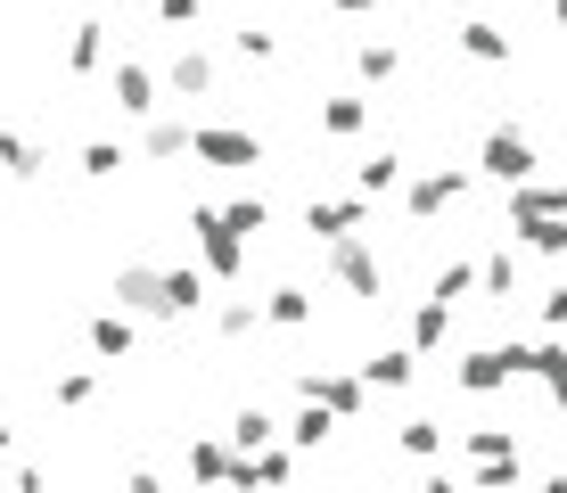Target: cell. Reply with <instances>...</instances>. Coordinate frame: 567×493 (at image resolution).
I'll use <instances>...</instances> for the list:
<instances>
[{
  "mask_svg": "<svg viewBox=\"0 0 567 493\" xmlns=\"http://www.w3.org/2000/svg\"><path fill=\"white\" fill-rule=\"evenodd\" d=\"M502 230H511L518 247H535V255H567V214L551 206V182H511L502 189Z\"/></svg>",
  "mask_w": 567,
  "mask_h": 493,
  "instance_id": "1",
  "label": "cell"
},
{
  "mask_svg": "<svg viewBox=\"0 0 567 493\" xmlns=\"http://www.w3.org/2000/svg\"><path fill=\"white\" fill-rule=\"evenodd\" d=\"M189 239H198V271L214 288H239L247 280V239L223 223V206H189Z\"/></svg>",
  "mask_w": 567,
  "mask_h": 493,
  "instance_id": "2",
  "label": "cell"
},
{
  "mask_svg": "<svg viewBox=\"0 0 567 493\" xmlns=\"http://www.w3.org/2000/svg\"><path fill=\"white\" fill-rule=\"evenodd\" d=\"M468 189H477V173H468V165H427V173H403V223H436V214H453Z\"/></svg>",
  "mask_w": 567,
  "mask_h": 493,
  "instance_id": "3",
  "label": "cell"
},
{
  "mask_svg": "<svg viewBox=\"0 0 567 493\" xmlns=\"http://www.w3.org/2000/svg\"><path fill=\"white\" fill-rule=\"evenodd\" d=\"M189 156L214 173H247V165H264V141L247 124H189Z\"/></svg>",
  "mask_w": 567,
  "mask_h": 493,
  "instance_id": "4",
  "label": "cell"
},
{
  "mask_svg": "<svg viewBox=\"0 0 567 493\" xmlns=\"http://www.w3.org/2000/svg\"><path fill=\"white\" fill-rule=\"evenodd\" d=\"M535 141L526 132H511V124H494L485 132V148H477V182H494V189H511V182H535Z\"/></svg>",
  "mask_w": 567,
  "mask_h": 493,
  "instance_id": "5",
  "label": "cell"
},
{
  "mask_svg": "<svg viewBox=\"0 0 567 493\" xmlns=\"http://www.w3.org/2000/svg\"><path fill=\"white\" fill-rule=\"evenodd\" d=\"M329 280H338L346 296H379L386 264H379V247H370L362 230H346V239H329Z\"/></svg>",
  "mask_w": 567,
  "mask_h": 493,
  "instance_id": "6",
  "label": "cell"
},
{
  "mask_svg": "<svg viewBox=\"0 0 567 493\" xmlns=\"http://www.w3.org/2000/svg\"><path fill=\"white\" fill-rule=\"evenodd\" d=\"M107 91H115V107H124V115H156V107H165V74L141 66V58H115Z\"/></svg>",
  "mask_w": 567,
  "mask_h": 493,
  "instance_id": "7",
  "label": "cell"
},
{
  "mask_svg": "<svg viewBox=\"0 0 567 493\" xmlns=\"http://www.w3.org/2000/svg\"><path fill=\"white\" fill-rule=\"evenodd\" d=\"M297 394H312V403H329L338 420H362V403H370V379L362 370H305Z\"/></svg>",
  "mask_w": 567,
  "mask_h": 493,
  "instance_id": "8",
  "label": "cell"
},
{
  "mask_svg": "<svg viewBox=\"0 0 567 493\" xmlns=\"http://www.w3.org/2000/svg\"><path fill=\"white\" fill-rule=\"evenodd\" d=\"M115 305H124L132 321H165V271L156 264H124L115 271Z\"/></svg>",
  "mask_w": 567,
  "mask_h": 493,
  "instance_id": "9",
  "label": "cell"
},
{
  "mask_svg": "<svg viewBox=\"0 0 567 493\" xmlns=\"http://www.w3.org/2000/svg\"><path fill=\"white\" fill-rule=\"evenodd\" d=\"M214 83H223L214 50H173V58H165V91H173V99H214Z\"/></svg>",
  "mask_w": 567,
  "mask_h": 493,
  "instance_id": "10",
  "label": "cell"
},
{
  "mask_svg": "<svg viewBox=\"0 0 567 493\" xmlns=\"http://www.w3.org/2000/svg\"><path fill=\"white\" fill-rule=\"evenodd\" d=\"M362 206H370V197L354 189V197H312V206H305V230H312V239H346V230H362Z\"/></svg>",
  "mask_w": 567,
  "mask_h": 493,
  "instance_id": "11",
  "label": "cell"
},
{
  "mask_svg": "<svg viewBox=\"0 0 567 493\" xmlns=\"http://www.w3.org/2000/svg\"><path fill=\"white\" fill-rule=\"evenodd\" d=\"M461 394H502L511 387V346H477V353H461Z\"/></svg>",
  "mask_w": 567,
  "mask_h": 493,
  "instance_id": "12",
  "label": "cell"
},
{
  "mask_svg": "<svg viewBox=\"0 0 567 493\" xmlns=\"http://www.w3.org/2000/svg\"><path fill=\"white\" fill-rule=\"evenodd\" d=\"M370 115H379V99H362V91L321 99V132H329V141H362V132H370Z\"/></svg>",
  "mask_w": 567,
  "mask_h": 493,
  "instance_id": "13",
  "label": "cell"
},
{
  "mask_svg": "<svg viewBox=\"0 0 567 493\" xmlns=\"http://www.w3.org/2000/svg\"><path fill=\"white\" fill-rule=\"evenodd\" d=\"M182 469H189L198 485H230V477H239V444H223V436H198Z\"/></svg>",
  "mask_w": 567,
  "mask_h": 493,
  "instance_id": "14",
  "label": "cell"
},
{
  "mask_svg": "<svg viewBox=\"0 0 567 493\" xmlns=\"http://www.w3.org/2000/svg\"><path fill=\"white\" fill-rule=\"evenodd\" d=\"M141 156H148V165L189 156V124H182V115H141Z\"/></svg>",
  "mask_w": 567,
  "mask_h": 493,
  "instance_id": "15",
  "label": "cell"
},
{
  "mask_svg": "<svg viewBox=\"0 0 567 493\" xmlns=\"http://www.w3.org/2000/svg\"><path fill=\"white\" fill-rule=\"evenodd\" d=\"M280 436L297 444V452H321L329 436H338V411H329V403H312V394H305V403H297V420H280Z\"/></svg>",
  "mask_w": 567,
  "mask_h": 493,
  "instance_id": "16",
  "label": "cell"
},
{
  "mask_svg": "<svg viewBox=\"0 0 567 493\" xmlns=\"http://www.w3.org/2000/svg\"><path fill=\"white\" fill-rule=\"evenodd\" d=\"M453 42H461L468 66H511V33H502V25H485V17H468Z\"/></svg>",
  "mask_w": 567,
  "mask_h": 493,
  "instance_id": "17",
  "label": "cell"
},
{
  "mask_svg": "<svg viewBox=\"0 0 567 493\" xmlns=\"http://www.w3.org/2000/svg\"><path fill=\"white\" fill-rule=\"evenodd\" d=\"M362 379L379 387V394H403V387L420 379V353L412 346H386V353H370V362H362Z\"/></svg>",
  "mask_w": 567,
  "mask_h": 493,
  "instance_id": "18",
  "label": "cell"
},
{
  "mask_svg": "<svg viewBox=\"0 0 567 493\" xmlns=\"http://www.w3.org/2000/svg\"><path fill=\"white\" fill-rule=\"evenodd\" d=\"M444 338H453V305H444V296H420V305H412V338H403V346H412V353H436Z\"/></svg>",
  "mask_w": 567,
  "mask_h": 493,
  "instance_id": "19",
  "label": "cell"
},
{
  "mask_svg": "<svg viewBox=\"0 0 567 493\" xmlns=\"http://www.w3.org/2000/svg\"><path fill=\"white\" fill-rule=\"evenodd\" d=\"M526 379L551 394V411H567V346H526Z\"/></svg>",
  "mask_w": 567,
  "mask_h": 493,
  "instance_id": "20",
  "label": "cell"
},
{
  "mask_svg": "<svg viewBox=\"0 0 567 493\" xmlns=\"http://www.w3.org/2000/svg\"><path fill=\"white\" fill-rule=\"evenodd\" d=\"M100 66H107V25L83 17V25L66 33V74H100Z\"/></svg>",
  "mask_w": 567,
  "mask_h": 493,
  "instance_id": "21",
  "label": "cell"
},
{
  "mask_svg": "<svg viewBox=\"0 0 567 493\" xmlns=\"http://www.w3.org/2000/svg\"><path fill=\"white\" fill-rule=\"evenodd\" d=\"M189 312H206V271L173 264L165 271V321H189Z\"/></svg>",
  "mask_w": 567,
  "mask_h": 493,
  "instance_id": "22",
  "label": "cell"
},
{
  "mask_svg": "<svg viewBox=\"0 0 567 493\" xmlns=\"http://www.w3.org/2000/svg\"><path fill=\"white\" fill-rule=\"evenodd\" d=\"M0 173H17V182H42V173H50V148L25 141V132H0Z\"/></svg>",
  "mask_w": 567,
  "mask_h": 493,
  "instance_id": "23",
  "label": "cell"
},
{
  "mask_svg": "<svg viewBox=\"0 0 567 493\" xmlns=\"http://www.w3.org/2000/svg\"><path fill=\"white\" fill-rule=\"evenodd\" d=\"M354 189H362V197H395V189H403V156H395V148L362 156V165H354Z\"/></svg>",
  "mask_w": 567,
  "mask_h": 493,
  "instance_id": "24",
  "label": "cell"
},
{
  "mask_svg": "<svg viewBox=\"0 0 567 493\" xmlns=\"http://www.w3.org/2000/svg\"><path fill=\"white\" fill-rule=\"evenodd\" d=\"M354 74H362L370 91H386V83L403 74V50H395V42H354Z\"/></svg>",
  "mask_w": 567,
  "mask_h": 493,
  "instance_id": "25",
  "label": "cell"
},
{
  "mask_svg": "<svg viewBox=\"0 0 567 493\" xmlns=\"http://www.w3.org/2000/svg\"><path fill=\"white\" fill-rule=\"evenodd\" d=\"M91 353H100V362H124V353H132V312L124 305L91 321Z\"/></svg>",
  "mask_w": 567,
  "mask_h": 493,
  "instance_id": "26",
  "label": "cell"
},
{
  "mask_svg": "<svg viewBox=\"0 0 567 493\" xmlns=\"http://www.w3.org/2000/svg\"><path fill=\"white\" fill-rule=\"evenodd\" d=\"M477 288L494 296V305H511V296H518V255H511V247H494V255L477 264Z\"/></svg>",
  "mask_w": 567,
  "mask_h": 493,
  "instance_id": "27",
  "label": "cell"
},
{
  "mask_svg": "<svg viewBox=\"0 0 567 493\" xmlns=\"http://www.w3.org/2000/svg\"><path fill=\"white\" fill-rule=\"evenodd\" d=\"M74 165H83V182H115V173L132 165V148H124V141H83Z\"/></svg>",
  "mask_w": 567,
  "mask_h": 493,
  "instance_id": "28",
  "label": "cell"
},
{
  "mask_svg": "<svg viewBox=\"0 0 567 493\" xmlns=\"http://www.w3.org/2000/svg\"><path fill=\"white\" fill-rule=\"evenodd\" d=\"M264 321H271V329H305V321H312V296H305V288H271V296H264Z\"/></svg>",
  "mask_w": 567,
  "mask_h": 493,
  "instance_id": "29",
  "label": "cell"
},
{
  "mask_svg": "<svg viewBox=\"0 0 567 493\" xmlns=\"http://www.w3.org/2000/svg\"><path fill=\"white\" fill-rule=\"evenodd\" d=\"M271 436H280V420H271L264 403H247L239 420H230V444H239V452H256V444H271Z\"/></svg>",
  "mask_w": 567,
  "mask_h": 493,
  "instance_id": "30",
  "label": "cell"
},
{
  "mask_svg": "<svg viewBox=\"0 0 567 493\" xmlns=\"http://www.w3.org/2000/svg\"><path fill=\"white\" fill-rule=\"evenodd\" d=\"M256 321H264V305H256V296H230V305H214V338H247Z\"/></svg>",
  "mask_w": 567,
  "mask_h": 493,
  "instance_id": "31",
  "label": "cell"
},
{
  "mask_svg": "<svg viewBox=\"0 0 567 493\" xmlns=\"http://www.w3.org/2000/svg\"><path fill=\"white\" fill-rule=\"evenodd\" d=\"M468 461H518V436H511V428H468Z\"/></svg>",
  "mask_w": 567,
  "mask_h": 493,
  "instance_id": "32",
  "label": "cell"
},
{
  "mask_svg": "<svg viewBox=\"0 0 567 493\" xmlns=\"http://www.w3.org/2000/svg\"><path fill=\"white\" fill-rule=\"evenodd\" d=\"M395 444L412 452V461H436V452H444V428H436V420H403V428H395Z\"/></svg>",
  "mask_w": 567,
  "mask_h": 493,
  "instance_id": "33",
  "label": "cell"
},
{
  "mask_svg": "<svg viewBox=\"0 0 567 493\" xmlns=\"http://www.w3.org/2000/svg\"><path fill=\"white\" fill-rule=\"evenodd\" d=\"M223 223L239 230V239H256V230L271 223V206H264V197H247V189H239V197H230V206H223Z\"/></svg>",
  "mask_w": 567,
  "mask_h": 493,
  "instance_id": "34",
  "label": "cell"
},
{
  "mask_svg": "<svg viewBox=\"0 0 567 493\" xmlns=\"http://www.w3.org/2000/svg\"><path fill=\"white\" fill-rule=\"evenodd\" d=\"M518 477H526V461H468V485H485V493H502Z\"/></svg>",
  "mask_w": 567,
  "mask_h": 493,
  "instance_id": "35",
  "label": "cell"
},
{
  "mask_svg": "<svg viewBox=\"0 0 567 493\" xmlns=\"http://www.w3.org/2000/svg\"><path fill=\"white\" fill-rule=\"evenodd\" d=\"M50 394H58V403H66V411H83L91 394H100V370H66V379H58Z\"/></svg>",
  "mask_w": 567,
  "mask_h": 493,
  "instance_id": "36",
  "label": "cell"
},
{
  "mask_svg": "<svg viewBox=\"0 0 567 493\" xmlns=\"http://www.w3.org/2000/svg\"><path fill=\"white\" fill-rule=\"evenodd\" d=\"M468 288H477V264H444V271H436V288H427V296H444V305H461Z\"/></svg>",
  "mask_w": 567,
  "mask_h": 493,
  "instance_id": "37",
  "label": "cell"
},
{
  "mask_svg": "<svg viewBox=\"0 0 567 493\" xmlns=\"http://www.w3.org/2000/svg\"><path fill=\"white\" fill-rule=\"evenodd\" d=\"M239 58H256V66H271V58H280V33H264V25L247 33V25H239Z\"/></svg>",
  "mask_w": 567,
  "mask_h": 493,
  "instance_id": "38",
  "label": "cell"
},
{
  "mask_svg": "<svg viewBox=\"0 0 567 493\" xmlns=\"http://www.w3.org/2000/svg\"><path fill=\"white\" fill-rule=\"evenodd\" d=\"M206 0H156V25H198Z\"/></svg>",
  "mask_w": 567,
  "mask_h": 493,
  "instance_id": "39",
  "label": "cell"
},
{
  "mask_svg": "<svg viewBox=\"0 0 567 493\" xmlns=\"http://www.w3.org/2000/svg\"><path fill=\"white\" fill-rule=\"evenodd\" d=\"M543 329H567V288H543Z\"/></svg>",
  "mask_w": 567,
  "mask_h": 493,
  "instance_id": "40",
  "label": "cell"
},
{
  "mask_svg": "<svg viewBox=\"0 0 567 493\" xmlns=\"http://www.w3.org/2000/svg\"><path fill=\"white\" fill-rule=\"evenodd\" d=\"M338 17H370V9H386V0H329Z\"/></svg>",
  "mask_w": 567,
  "mask_h": 493,
  "instance_id": "41",
  "label": "cell"
},
{
  "mask_svg": "<svg viewBox=\"0 0 567 493\" xmlns=\"http://www.w3.org/2000/svg\"><path fill=\"white\" fill-rule=\"evenodd\" d=\"M551 206H559V214H567V173H559V182H551Z\"/></svg>",
  "mask_w": 567,
  "mask_h": 493,
  "instance_id": "42",
  "label": "cell"
},
{
  "mask_svg": "<svg viewBox=\"0 0 567 493\" xmlns=\"http://www.w3.org/2000/svg\"><path fill=\"white\" fill-rule=\"evenodd\" d=\"M551 25H559V33H567V0H551Z\"/></svg>",
  "mask_w": 567,
  "mask_h": 493,
  "instance_id": "43",
  "label": "cell"
},
{
  "mask_svg": "<svg viewBox=\"0 0 567 493\" xmlns=\"http://www.w3.org/2000/svg\"><path fill=\"white\" fill-rule=\"evenodd\" d=\"M0 444H9V420H0Z\"/></svg>",
  "mask_w": 567,
  "mask_h": 493,
  "instance_id": "44",
  "label": "cell"
}]
</instances>
